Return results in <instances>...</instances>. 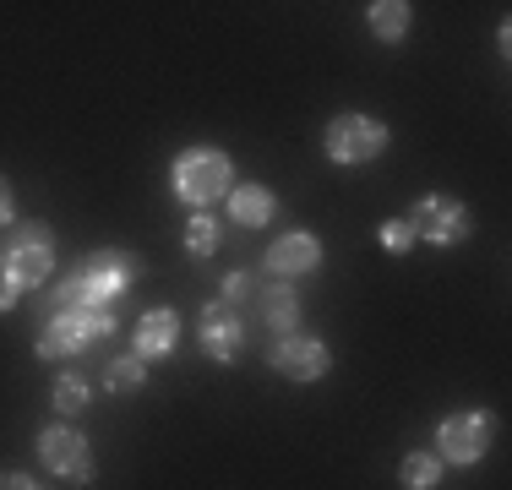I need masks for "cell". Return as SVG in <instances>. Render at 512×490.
Instances as JSON below:
<instances>
[{"mask_svg": "<svg viewBox=\"0 0 512 490\" xmlns=\"http://www.w3.org/2000/svg\"><path fill=\"white\" fill-rule=\"evenodd\" d=\"M197 349L213 365H235L240 349H246V316L229 311L224 300H202V311H197Z\"/></svg>", "mask_w": 512, "mask_h": 490, "instance_id": "obj_11", "label": "cell"}, {"mask_svg": "<svg viewBox=\"0 0 512 490\" xmlns=\"http://www.w3.org/2000/svg\"><path fill=\"white\" fill-rule=\"evenodd\" d=\"M376 245H382L387 256H409L420 240H414L409 218H382V224H376Z\"/></svg>", "mask_w": 512, "mask_h": 490, "instance_id": "obj_21", "label": "cell"}, {"mask_svg": "<svg viewBox=\"0 0 512 490\" xmlns=\"http://www.w3.org/2000/svg\"><path fill=\"white\" fill-rule=\"evenodd\" d=\"M0 490H50V485L28 469H0Z\"/></svg>", "mask_w": 512, "mask_h": 490, "instance_id": "obj_22", "label": "cell"}, {"mask_svg": "<svg viewBox=\"0 0 512 490\" xmlns=\"http://www.w3.org/2000/svg\"><path fill=\"white\" fill-rule=\"evenodd\" d=\"M224 213L240 229H267L278 218V191L262 186V180H235V191L224 196Z\"/></svg>", "mask_w": 512, "mask_h": 490, "instance_id": "obj_14", "label": "cell"}, {"mask_svg": "<svg viewBox=\"0 0 512 490\" xmlns=\"http://www.w3.org/2000/svg\"><path fill=\"white\" fill-rule=\"evenodd\" d=\"M365 28H371L376 44H404L414 28V6L409 0H371L365 6Z\"/></svg>", "mask_w": 512, "mask_h": 490, "instance_id": "obj_15", "label": "cell"}, {"mask_svg": "<svg viewBox=\"0 0 512 490\" xmlns=\"http://www.w3.org/2000/svg\"><path fill=\"white\" fill-rule=\"evenodd\" d=\"M17 224V191H11V180L0 175V229Z\"/></svg>", "mask_w": 512, "mask_h": 490, "instance_id": "obj_23", "label": "cell"}, {"mask_svg": "<svg viewBox=\"0 0 512 490\" xmlns=\"http://www.w3.org/2000/svg\"><path fill=\"white\" fill-rule=\"evenodd\" d=\"M55 229L44 218L11 224V235L0 240V316L17 311L28 294H44L55 284Z\"/></svg>", "mask_w": 512, "mask_h": 490, "instance_id": "obj_2", "label": "cell"}, {"mask_svg": "<svg viewBox=\"0 0 512 490\" xmlns=\"http://www.w3.org/2000/svg\"><path fill=\"white\" fill-rule=\"evenodd\" d=\"M387 142H393V126H387L382 115L344 109V115H333L327 131H322V158L333 169H365V164H376V158L387 153Z\"/></svg>", "mask_w": 512, "mask_h": 490, "instance_id": "obj_4", "label": "cell"}, {"mask_svg": "<svg viewBox=\"0 0 512 490\" xmlns=\"http://www.w3.org/2000/svg\"><path fill=\"white\" fill-rule=\"evenodd\" d=\"M142 278V256L126 251V245H99V251L77 256L71 273H60L50 289H44V311H99V305H115L120 294Z\"/></svg>", "mask_w": 512, "mask_h": 490, "instance_id": "obj_1", "label": "cell"}, {"mask_svg": "<svg viewBox=\"0 0 512 490\" xmlns=\"http://www.w3.org/2000/svg\"><path fill=\"white\" fill-rule=\"evenodd\" d=\"M148 371L153 365L148 360H137V354H115V360L104 365V392H120V398H126V392H142L148 387Z\"/></svg>", "mask_w": 512, "mask_h": 490, "instance_id": "obj_18", "label": "cell"}, {"mask_svg": "<svg viewBox=\"0 0 512 490\" xmlns=\"http://www.w3.org/2000/svg\"><path fill=\"white\" fill-rule=\"evenodd\" d=\"M50 409L60 414V420H82V414L93 409V387H88V376H77V371H55V382H50Z\"/></svg>", "mask_w": 512, "mask_h": 490, "instance_id": "obj_16", "label": "cell"}, {"mask_svg": "<svg viewBox=\"0 0 512 490\" xmlns=\"http://www.w3.org/2000/svg\"><path fill=\"white\" fill-rule=\"evenodd\" d=\"M404 218H409L414 240H420V245H436V251H453V245H469V240H474V213H469V202H458V196H447V191L420 196V202H414Z\"/></svg>", "mask_w": 512, "mask_h": 490, "instance_id": "obj_8", "label": "cell"}, {"mask_svg": "<svg viewBox=\"0 0 512 490\" xmlns=\"http://www.w3.org/2000/svg\"><path fill=\"white\" fill-rule=\"evenodd\" d=\"M33 452H39L44 474L60 485H93L99 480V458H93V441L88 431H77L71 420H55L33 436Z\"/></svg>", "mask_w": 512, "mask_h": 490, "instance_id": "obj_5", "label": "cell"}, {"mask_svg": "<svg viewBox=\"0 0 512 490\" xmlns=\"http://www.w3.org/2000/svg\"><path fill=\"white\" fill-rule=\"evenodd\" d=\"M322 262H327V245L316 240L311 229H284V235H273L262 251V267L278 284H300V278L322 273Z\"/></svg>", "mask_w": 512, "mask_h": 490, "instance_id": "obj_10", "label": "cell"}, {"mask_svg": "<svg viewBox=\"0 0 512 490\" xmlns=\"http://www.w3.org/2000/svg\"><path fill=\"white\" fill-rule=\"evenodd\" d=\"M442 463L436 452H404L398 458V490H442Z\"/></svg>", "mask_w": 512, "mask_h": 490, "instance_id": "obj_17", "label": "cell"}, {"mask_svg": "<svg viewBox=\"0 0 512 490\" xmlns=\"http://www.w3.org/2000/svg\"><path fill=\"white\" fill-rule=\"evenodd\" d=\"M256 289H262V284H256L251 267H235V273H224V289H218V300H224L229 311L246 316V311H251V300H256Z\"/></svg>", "mask_w": 512, "mask_h": 490, "instance_id": "obj_20", "label": "cell"}, {"mask_svg": "<svg viewBox=\"0 0 512 490\" xmlns=\"http://www.w3.org/2000/svg\"><path fill=\"white\" fill-rule=\"evenodd\" d=\"M169 191L191 213H213L229 191H235V158L213 142H191L169 158Z\"/></svg>", "mask_w": 512, "mask_h": 490, "instance_id": "obj_3", "label": "cell"}, {"mask_svg": "<svg viewBox=\"0 0 512 490\" xmlns=\"http://www.w3.org/2000/svg\"><path fill=\"white\" fill-rule=\"evenodd\" d=\"M218 240H224V229H218L213 213H191L186 218V256L207 262V256H218Z\"/></svg>", "mask_w": 512, "mask_h": 490, "instance_id": "obj_19", "label": "cell"}, {"mask_svg": "<svg viewBox=\"0 0 512 490\" xmlns=\"http://www.w3.org/2000/svg\"><path fill=\"white\" fill-rule=\"evenodd\" d=\"M251 316L262 322V333H273V338H289V333H300V294L295 284H262L256 289V300H251Z\"/></svg>", "mask_w": 512, "mask_h": 490, "instance_id": "obj_13", "label": "cell"}, {"mask_svg": "<svg viewBox=\"0 0 512 490\" xmlns=\"http://www.w3.org/2000/svg\"><path fill=\"white\" fill-rule=\"evenodd\" d=\"M109 333H115V305H99V311H55L44 322V333L33 338V354L60 365V360H77L88 343H99Z\"/></svg>", "mask_w": 512, "mask_h": 490, "instance_id": "obj_6", "label": "cell"}, {"mask_svg": "<svg viewBox=\"0 0 512 490\" xmlns=\"http://www.w3.org/2000/svg\"><path fill=\"white\" fill-rule=\"evenodd\" d=\"M267 365H273L284 382H295V387H311V382H322L327 371H333V349H327V338H316V333H289V338H273V349H267Z\"/></svg>", "mask_w": 512, "mask_h": 490, "instance_id": "obj_9", "label": "cell"}, {"mask_svg": "<svg viewBox=\"0 0 512 490\" xmlns=\"http://www.w3.org/2000/svg\"><path fill=\"white\" fill-rule=\"evenodd\" d=\"M491 441H496V420L485 409L442 414L436 420V463L442 469H474V463H485Z\"/></svg>", "mask_w": 512, "mask_h": 490, "instance_id": "obj_7", "label": "cell"}, {"mask_svg": "<svg viewBox=\"0 0 512 490\" xmlns=\"http://www.w3.org/2000/svg\"><path fill=\"white\" fill-rule=\"evenodd\" d=\"M175 349H180V311L175 305H153V311H142L137 333H131V354L158 365V360H169Z\"/></svg>", "mask_w": 512, "mask_h": 490, "instance_id": "obj_12", "label": "cell"}]
</instances>
